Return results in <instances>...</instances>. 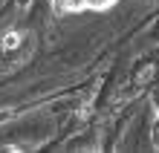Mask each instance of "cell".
Wrapping results in <instances>:
<instances>
[{
  "label": "cell",
  "mask_w": 159,
  "mask_h": 153,
  "mask_svg": "<svg viewBox=\"0 0 159 153\" xmlns=\"http://www.w3.org/2000/svg\"><path fill=\"white\" fill-rule=\"evenodd\" d=\"M121 0H52V9L61 15H98L110 12Z\"/></svg>",
  "instance_id": "obj_1"
}]
</instances>
